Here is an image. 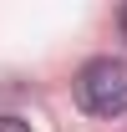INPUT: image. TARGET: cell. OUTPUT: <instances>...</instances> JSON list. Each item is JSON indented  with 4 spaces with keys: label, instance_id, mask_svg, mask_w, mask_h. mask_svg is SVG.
I'll return each instance as SVG.
<instances>
[{
    "label": "cell",
    "instance_id": "obj_1",
    "mask_svg": "<svg viewBox=\"0 0 127 132\" xmlns=\"http://www.w3.org/2000/svg\"><path fill=\"white\" fill-rule=\"evenodd\" d=\"M76 102L92 117H122L127 112V61L122 56H97L76 71Z\"/></svg>",
    "mask_w": 127,
    "mask_h": 132
},
{
    "label": "cell",
    "instance_id": "obj_2",
    "mask_svg": "<svg viewBox=\"0 0 127 132\" xmlns=\"http://www.w3.org/2000/svg\"><path fill=\"white\" fill-rule=\"evenodd\" d=\"M0 132H31V127H26L20 117H0Z\"/></svg>",
    "mask_w": 127,
    "mask_h": 132
},
{
    "label": "cell",
    "instance_id": "obj_3",
    "mask_svg": "<svg viewBox=\"0 0 127 132\" xmlns=\"http://www.w3.org/2000/svg\"><path fill=\"white\" fill-rule=\"evenodd\" d=\"M117 26H122V36H127V5H122V15H117Z\"/></svg>",
    "mask_w": 127,
    "mask_h": 132
}]
</instances>
